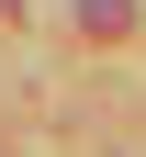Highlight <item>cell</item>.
<instances>
[{"instance_id":"1","label":"cell","mask_w":146,"mask_h":157,"mask_svg":"<svg viewBox=\"0 0 146 157\" xmlns=\"http://www.w3.org/2000/svg\"><path fill=\"white\" fill-rule=\"evenodd\" d=\"M79 23H90V34H124L135 11H124V0H79Z\"/></svg>"}]
</instances>
